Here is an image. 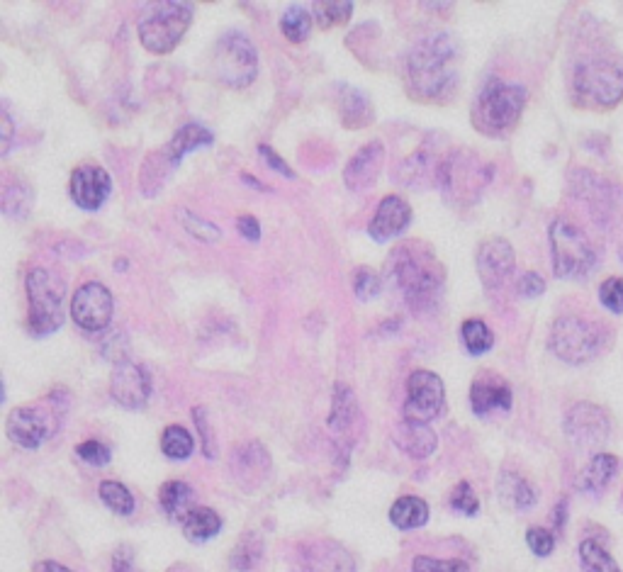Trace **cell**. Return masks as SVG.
<instances>
[{
  "mask_svg": "<svg viewBox=\"0 0 623 572\" xmlns=\"http://www.w3.org/2000/svg\"><path fill=\"white\" fill-rule=\"evenodd\" d=\"M404 88L419 103H446L458 91V42L446 32L422 39L404 61Z\"/></svg>",
  "mask_w": 623,
  "mask_h": 572,
  "instance_id": "1",
  "label": "cell"
},
{
  "mask_svg": "<svg viewBox=\"0 0 623 572\" xmlns=\"http://www.w3.org/2000/svg\"><path fill=\"white\" fill-rule=\"evenodd\" d=\"M385 276L412 312H431L439 305L446 273L434 249L424 241H402L395 246L387 259Z\"/></svg>",
  "mask_w": 623,
  "mask_h": 572,
  "instance_id": "2",
  "label": "cell"
},
{
  "mask_svg": "<svg viewBox=\"0 0 623 572\" xmlns=\"http://www.w3.org/2000/svg\"><path fill=\"white\" fill-rule=\"evenodd\" d=\"M526 100H529V93L524 86L492 78L477 93L470 120H473L475 130L485 137H507L519 125Z\"/></svg>",
  "mask_w": 623,
  "mask_h": 572,
  "instance_id": "3",
  "label": "cell"
},
{
  "mask_svg": "<svg viewBox=\"0 0 623 572\" xmlns=\"http://www.w3.org/2000/svg\"><path fill=\"white\" fill-rule=\"evenodd\" d=\"M570 91L577 108H616L623 100V64L606 56L580 61L572 74Z\"/></svg>",
  "mask_w": 623,
  "mask_h": 572,
  "instance_id": "4",
  "label": "cell"
},
{
  "mask_svg": "<svg viewBox=\"0 0 623 572\" xmlns=\"http://www.w3.org/2000/svg\"><path fill=\"white\" fill-rule=\"evenodd\" d=\"M550 259H553V273L563 280L587 278L597 268V251L592 241L577 224L565 217H558L550 224Z\"/></svg>",
  "mask_w": 623,
  "mask_h": 572,
  "instance_id": "5",
  "label": "cell"
},
{
  "mask_svg": "<svg viewBox=\"0 0 623 572\" xmlns=\"http://www.w3.org/2000/svg\"><path fill=\"white\" fill-rule=\"evenodd\" d=\"M195 18V5L181 0H164L151 5L139 22V42L151 54H168L181 44L190 22Z\"/></svg>",
  "mask_w": 623,
  "mask_h": 572,
  "instance_id": "6",
  "label": "cell"
},
{
  "mask_svg": "<svg viewBox=\"0 0 623 572\" xmlns=\"http://www.w3.org/2000/svg\"><path fill=\"white\" fill-rule=\"evenodd\" d=\"M27 327L32 336L54 334L64 324V283L47 268H32L25 280Z\"/></svg>",
  "mask_w": 623,
  "mask_h": 572,
  "instance_id": "7",
  "label": "cell"
},
{
  "mask_svg": "<svg viewBox=\"0 0 623 572\" xmlns=\"http://www.w3.org/2000/svg\"><path fill=\"white\" fill-rule=\"evenodd\" d=\"M606 336L609 334L602 324L582 317H560L550 329V351L570 366H582V363L599 356L606 344Z\"/></svg>",
  "mask_w": 623,
  "mask_h": 572,
  "instance_id": "8",
  "label": "cell"
},
{
  "mask_svg": "<svg viewBox=\"0 0 623 572\" xmlns=\"http://www.w3.org/2000/svg\"><path fill=\"white\" fill-rule=\"evenodd\" d=\"M212 71L227 88H246L258 76V52L249 37L239 30H229L217 39L212 52Z\"/></svg>",
  "mask_w": 623,
  "mask_h": 572,
  "instance_id": "9",
  "label": "cell"
},
{
  "mask_svg": "<svg viewBox=\"0 0 623 572\" xmlns=\"http://www.w3.org/2000/svg\"><path fill=\"white\" fill-rule=\"evenodd\" d=\"M443 383L431 370H414L407 378V400H404V422L429 424L443 409Z\"/></svg>",
  "mask_w": 623,
  "mask_h": 572,
  "instance_id": "10",
  "label": "cell"
},
{
  "mask_svg": "<svg viewBox=\"0 0 623 572\" xmlns=\"http://www.w3.org/2000/svg\"><path fill=\"white\" fill-rule=\"evenodd\" d=\"M112 312H115V300L112 293L103 283L93 280V283L81 285L71 300V317L83 332H103L112 322Z\"/></svg>",
  "mask_w": 623,
  "mask_h": 572,
  "instance_id": "11",
  "label": "cell"
},
{
  "mask_svg": "<svg viewBox=\"0 0 623 572\" xmlns=\"http://www.w3.org/2000/svg\"><path fill=\"white\" fill-rule=\"evenodd\" d=\"M609 431V417L602 407L592 405V402H577L565 414V434H568L572 446L582 448V451H594V448L604 446Z\"/></svg>",
  "mask_w": 623,
  "mask_h": 572,
  "instance_id": "12",
  "label": "cell"
},
{
  "mask_svg": "<svg viewBox=\"0 0 623 572\" xmlns=\"http://www.w3.org/2000/svg\"><path fill=\"white\" fill-rule=\"evenodd\" d=\"M329 426L336 434V448L341 451V456L349 458V453L356 446L358 436H361L363 419L361 409H358L356 395L346 385H336L334 388V402H331V414H329Z\"/></svg>",
  "mask_w": 623,
  "mask_h": 572,
  "instance_id": "13",
  "label": "cell"
},
{
  "mask_svg": "<svg viewBox=\"0 0 623 572\" xmlns=\"http://www.w3.org/2000/svg\"><path fill=\"white\" fill-rule=\"evenodd\" d=\"M514 268L516 254L507 239L492 237L482 241L480 249H477V276H480L485 290L495 293V290L504 288V283L512 278Z\"/></svg>",
  "mask_w": 623,
  "mask_h": 572,
  "instance_id": "14",
  "label": "cell"
},
{
  "mask_svg": "<svg viewBox=\"0 0 623 572\" xmlns=\"http://www.w3.org/2000/svg\"><path fill=\"white\" fill-rule=\"evenodd\" d=\"M110 395L125 409H142L151 397V378L139 363L117 361L110 378Z\"/></svg>",
  "mask_w": 623,
  "mask_h": 572,
  "instance_id": "15",
  "label": "cell"
},
{
  "mask_svg": "<svg viewBox=\"0 0 623 572\" xmlns=\"http://www.w3.org/2000/svg\"><path fill=\"white\" fill-rule=\"evenodd\" d=\"M112 190V178L103 166L95 164H83L71 173L69 193L71 200L81 207V210H100L105 205V200L110 198Z\"/></svg>",
  "mask_w": 623,
  "mask_h": 572,
  "instance_id": "16",
  "label": "cell"
},
{
  "mask_svg": "<svg viewBox=\"0 0 623 572\" xmlns=\"http://www.w3.org/2000/svg\"><path fill=\"white\" fill-rule=\"evenodd\" d=\"M5 434L10 436V441L20 448H35L42 446L44 441L52 434V424H49L47 414H42L35 407H18L8 414V422H5Z\"/></svg>",
  "mask_w": 623,
  "mask_h": 572,
  "instance_id": "17",
  "label": "cell"
},
{
  "mask_svg": "<svg viewBox=\"0 0 623 572\" xmlns=\"http://www.w3.org/2000/svg\"><path fill=\"white\" fill-rule=\"evenodd\" d=\"M385 164V147L383 142H370L366 147H361L356 154L351 156L349 164L344 168V183L346 188L353 190V193H361V190L373 188L375 181H378L380 171H383Z\"/></svg>",
  "mask_w": 623,
  "mask_h": 572,
  "instance_id": "18",
  "label": "cell"
},
{
  "mask_svg": "<svg viewBox=\"0 0 623 572\" xmlns=\"http://www.w3.org/2000/svg\"><path fill=\"white\" fill-rule=\"evenodd\" d=\"M470 407L477 417H490L495 412L512 409V388L495 373H480L470 388Z\"/></svg>",
  "mask_w": 623,
  "mask_h": 572,
  "instance_id": "19",
  "label": "cell"
},
{
  "mask_svg": "<svg viewBox=\"0 0 623 572\" xmlns=\"http://www.w3.org/2000/svg\"><path fill=\"white\" fill-rule=\"evenodd\" d=\"M409 222H412V207L404 203L400 195H387L380 200L378 210L368 224V234L378 244H385V241L400 237Z\"/></svg>",
  "mask_w": 623,
  "mask_h": 572,
  "instance_id": "20",
  "label": "cell"
},
{
  "mask_svg": "<svg viewBox=\"0 0 623 572\" xmlns=\"http://www.w3.org/2000/svg\"><path fill=\"white\" fill-rule=\"evenodd\" d=\"M302 572H356L353 558L334 541H312L300 553Z\"/></svg>",
  "mask_w": 623,
  "mask_h": 572,
  "instance_id": "21",
  "label": "cell"
},
{
  "mask_svg": "<svg viewBox=\"0 0 623 572\" xmlns=\"http://www.w3.org/2000/svg\"><path fill=\"white\" fill-rule=\"evenodd\" d=\"M443 161L446 159L436 156V151L419 149L409 159L402 161L395 176L407 188H419V185H434V188H439Z\"/></svg>",
  "mask_w": 623,
  "mask_h": 572,
  "instance_id": "22",
  "label": "cell"
},
{
  "mask_svg": "<svg viewBox=\"0 0 623 572\" xmlns=\"http://www.w3.org/2000/svg\"><path fill=\"white\" fill-rule=\"evenodd\" d=\"M181 166L173 154L168 151V147L164 144L161 149L151 151V154L144 159L142 168H139V190H142L144 198H156V195L164 190V185L171 173Z\"/></svg>",
  "mask_w": 623,
  "mask_h": 572,
  "instance_id": "23",
  "label": "cell"
},
{
  "mask_svg": "<svg viewBox=\"0 0 623 572\" xmlns=\"http://www.w3.org/2000/svg\"><path fill=\"white\" fill-rule=\"evenodd\" d=\"M232 470L237 480L246 487V478L251 480V487L263 482L271 473V458H268L266 448L261 443H246L241 446L232 458Z\"/></svg>",
  "mask_w": 623,
  "mask_h": 572,
  "instance_id": "24",
  "label": "cell"
},
{
  "mask_svg": "<svg viewBox=\"0 0 623 572\" xmlns=\"http://www.w3.org/2000/svg\"><path fill=\"white\" fill-rule=\"evenodd\" d=\"M392 441L397 443L402 453H407L409 458H429L431 453L436 451L439 446V439H436L434 431L429 429V424H412V422H402L400 426H395V436Z\"/></svg>",
  "mask_w": 623,
  "mask_h": 572,
  "instance_id": "25",
  "label": "cell"
},
{
  "mask_svg": "<svg viewBox=\"0 0 623 572\" xmlns=\"http://www.w3.org/2000/svg\"><path fill=\"white\" fill-rule=\"evenodd\" d=\"M339 112L346 130H361L373 120V103L361 88L339 83Z\"/></svg>",
  "mask_w": 623,
  "mask_h": 572,
  "instance_id": "26",
  "label": "cell"
},
{
  "mask_svg": "<svg viewBox=\"0 0 623 572\" xmlns=\"http://www.w3.org/2000/svg\"><path fill=\"white\" fill-rule=\"evenodd\" d=\"M619 470V461L611 453H597L589 458V463L582 468L580 478H577V490L587 492V495H599L606 490L611 478Z\"/></svg>",
  "mask_w": 623,
  "mask_h": 572,
  "instance_id": "27",
  "label": "cell"
},
{
  "mask_svg": "<svg viewBox=\"0 0 623 572\" xmlns=\"http://www.w3.org/2000/svg\"><path fill=\"white\" fill-rule=\"evenodd\" d=\"M212 142H215V134L207 130L205 125H200V122H188V125H183L181 130L168 139L166 147L173 154V159L181 164L190 151L210 147Z\"/></svg>",
  "mask_w": 623,
  "mask_h": 572,
  "instance_id": "28",
  "label": "cell"
},
{
  "mask_svg": "<svg viewBox=\"0 0 623 572\" xmlns=\"http://www.w3.org/2000/svg\"><path fill=\"white\" fill-rule=\"evenodd\" d=\"M161 509L171 519H185L193 512V487L185 485L183 480H168L159 490Z\"/></svg>",
  "mask_w": 623,
  "mask_h": 572,
  "instance_id": "29",
  "label": "cell"
},
{
  "mask_svg": "<svg viewBox=\"0 0 623 572\" xmlns=\"http://www.w3.org/2000/svg\"><path fill=\"white\" fill-rule=\"evenodd\" d=\"M220 531H222L220 514L210 507H195L193 512L183 519V534L193 543L210 541V538H215Z\"/></svg>",
  "mask_w": 623,
  "mask_h": 572,
  "instance_id": "30",
  "label": "cell"
},
{
  "mask_svg": "<svg viewBox=\"0 0 623 572\" xmlns=\"http://www.w3.org/2000/svg\"><path fill=\"white\" fill-rule=\"evenodd\" d=\"M429 502L422 497H400L390 509V521L397 526V529L409 531V529H419L429 521Z\"/></svg>",
  "mask_w": 623,
  "mask_h": 572,
  "instance_id": "31",
  "label": "cell"
},
{
  "mask_svg": "<svg viewBox=\"0 0 623 572\" xmlns=\"http://www.w3.org/2000/svg\"><path fill=\"white\" fill-rule=\"evenodd\" d=\"M0 203H3V215L8 220L22 222L30 215L35 193H32V188L25 181H8L3 185V200Z\"/></svg>",
  "mask_w": 623,
  "mask_h": 572,
  "instance_id": "32",
  "label": "cell"
},
{
  "mask_svg": "<svg viewBox=\"0 0 623 572\" xmlns=\"http://www.w3.org/2000/svg\"><path fill=\"white\" fill-rule=\"evenodd\" d=\"M499 495L507 504H512L514 509H531L538 502V492L533 490L531 482L514 473H504L499 478Z\"/></svg>",
  "mask_w": 623,
  "mask_h": 572,
  "instance_id": "33",
  "label": "cell"
},
{
  "mask_svg": "<svg viewBox=\"0 0 623 572\" xmlns=\"http://www.w3.org/2000/svg\"><path fill=\"white\" fill-rule=\"evenodd\" d=\"M312 25H314V15L302 5H288V10L280 18V30L288 42L302 44L307 42V37L312 35Z\"/></svg>",
  "mask_w": 623,
  "mask_h": 572,
  "instance_id": "34",
  "label": "cell"
},
{
  "mask_svg": "<svg viewBox=\"0 0 623 572\" xmlns=\"http://www.w3.org/2000/svg\"><path fill=\"white\" fill-rule=\"evenodd\" d=\"M580 568L582 572H621L619 563L594 538H585L580 543Z\"/></svg>",
  "mask_w": 623,
  "mask_h": 572,
  "instance_id": "35",
  "label": "cell"
},
{
  "mask_svg": "<svg viewBox=\"0 0 623 572\" xmlns=\"http://www.w3.org/2000/svg\"><path fill=\"white\" fill-rule=\"evenodd\" d=\"M460 339H463V346L473 356H482L495 344V334L482 319H465L463 327H460Z\"/></svg>",
  "mask_w": 623,
  "mask_h": 572,
  "instance_id": "36",
  "label": "cell"
},
{
  "mask_svg": "<svg viewBox=\"0 0 623 572\" xmlns=\"http://www.w3.org/2000/svg\"><path fill=\"white\" fill-rule=\"evenodd\" d=\"M193 448H195L193 436H190V431L183 429V426L178 424L166 426L164 434H161V451H164V456L171 458V461H185V458H190Z\"/></svg>",
  "mask_w": 623,
  "mask_h": 572,
  "instance_id": "37",
  "label": "cell"
},
{
  "mask_svg": "<svg viewBox=\"0 0 623 572\" xmlns=\"http://www.w3.org/2000/svg\"><path fill=\"white\" fill-rule=\"evenodd\" d=\"M314 20L319 22V27L329 30V27L346 25L353 15V3L349 0H322V3L312 5Z\"/></svg>",
  "mask_w": 623,
  "mask_h": 572,
  "instance_id": "38",
  "label": "cell"
},
{
  "mask_svg": "<svg viewBox=\"0 0 623 572\" xmlns=\"http://www.w3.org/2000/svg\"><path fill=\"white\" fill-rule=\"evenodd\" d=\"M261 558H263L261 536L254 534V531H246L232 553V568L246 572V570L256 568V565L261 563Z\"/></svg>",
  "mask_w": 623,
  "mask_h": 572,
  "instance_id": "39",
  "label": "cell"
},
{
  "mask_svg": "<svg viewBox=\"0 0 623 572\" xmlns=\"http://www.w3.org/2000/svg\"><path fill=\"white\" fill-rule=\"evenodd\" d=\"M100 497H103V502L108 504L112 512L120 514V517H129V514L134 512V507H137L132 492H129L127 487L117 480L100 482Z\"/></svg>",
  "mask_w": 623,
  "mask_h": 572,
  "instance_id": "40",
  "label": "cell"
},
{
  "mask_svg": "<svg viewBox=\"0 0 623 572\" xmlns=\"http://www.w3.org/2000/svg\"><path fill=\"white\" fill-rule=\"evenodd\" d=\"M380 290H383V280H380L378 273L370 271L366 266L356 268V273H353V293H356L358 300H375Z\"/></svg>",
  "mask_w": 623,
  "mask_h": 572,
  "instance_id": "41",
  "label": "cell"
},
{
  "mask_svg": "<svg viewBox=\"0 0 623 572\" xmlns=\"http://www.w3.org/2000/svg\"><path fill=\"white\" fill-rule=\"evenodd\" d=\"M181 224L188 229V234H193L195 239L205 241V244H215V241L222 239L220 227H215L212 222L202 220V217L193 215V212H188V210H181Z\"/></svg>",
  "mask_w": 623,
  "mask_h": 572,
  "instance_id": "42",
  "label": "cell"
},
{
  "mask_svg": "<svg viewBox=\"0 0 623 572\" xmlns=\"http://www.w3.org/2000/svg\"><path fill=\"white\" fill-rule=\"evenodd\" d=\"M448 504H451V509H456V512L465 514V517H475V514L480 512V499H477L473 487H470L468 482H458V485L453 487Z\"/></svg>",
  "mask_w": 623,
  "mask_h": 572,
  "instance_id": "43",
  "label": "cell"
},
{
  "mask_svg": "<svg viewBox=\"0 0 623 572\" xmlns=\"http://www.w3.org/2000/svg\"><path fill=\"white\" fill-rule=\"evenodd\" d=\"M412 572H470V568L465 560H458V558L436 560V558H426V555H419V558H414Z\"/></svg>",
  "mask_w": 623,
  "mask_h": 572,
  "instance_id": "44",
  "label": "cell"
},
{
  "mask_svg": "<svg viewBox=\"0 0 623 572\" xmlns=\"http://www.w3.org/2000/svg\"><path fill=\"white\" fill-rule=\"evenodd\" d=\"M599 300L609 312L623 314V278H606L599 285Z\"/></svg>",
  "mask_w": 623,
  "mask_h": 572,
  "instance_id": "45",
  "label": "cell"
},
{
  "mask_svg": "<svg viewBox=\"0 0 623 572\" xmlns=\"http://www.w3.org/2000/svg\"><path fill=\"white\" fill-rule=\"evenodd\" d=\"M193 422H195V429H198V434H200L202 453H205V458H215L217 456V443H215V434H212V429H210V422H207V409L205 407L193 409Z\"/></svg>",
  "mask_w": 623,
  "mask_h": 572,
  "instance_id": "46",
  "label": "cell"
},
{
  "mask_svg": "<svg viewBox=\"0 0 623 572\" xmlns=\"http://www.w3.org/2000/svg\"><path fill=\"white\" fill-rule=\"evenodd\" d=\"M526 543H529V548L538 555V558H546V555L553 553L555 536H553V531L541 529V526H533V529L526 531Z\"/></svg>",
  "mask_w": 623,
  "mask_h": 572,
  "instance_id": "47",
  "label": "cell"
},
{
  "mask_svg": "<svg viewBox=\"0 0 623 572\" xmlns=\"http://www.w3.org/2000/svg\"><path fill=\"white\" fill-rule=\"evenodd\" d=\"M76 453H78V458H81V461H86L91 465L110 463L108 446H105V443H100V441H83L81 446L76 448Z\"/></svg>",
  "mask_w": 623,
  "mask_h": 572,
  "instance_id": "48",
  "label": "cell"
},
{
  "mask_svg": "<svg viewBox=\"0 0 623 572\" xmlns=\"http://www.w3.org/2000/svg\"><path fill=\"white\" fill-rule=\"evenodd\" d=\"M516 290H519L521 297H541L543 293H546V280L538 276V273L529 271L519 278Z\"/></svg>",
  "mask_w": 623,
  "mask_h": 572,
  "instance_id": "49",
  "label": "cell"
},
{
  "mask_svg": "<svg viewBox=\"0 0 623 572\" xmlns=\"http://www.w3.org/2000/svg\"><path fill=\"white\" fill-rule=\"evenodd\" d=\"M0 130H3V139H0V154L8 156L10 147H13V132H15V125H13V117H10V108H8V100H3V110H0Z\"/></svg>",
  "mask_w": 623,
  "mask_h": 572,
  "instance_id": "50",
  "label": "cell"
},
{
  "mask_svg": "<svg viewBox=\"0 0 623 572\" xmlns=\"http://www.w3.org/2000/svg\"><path fill=\"white\" fill-rule=\"evenodd\" d=\"M258 154H261L263 159H266L268 168H273V171H278L280 176H285V178H295V171H293V168H290L288 164H285V161L280 159V156L275 154V151H273L271 147H266V144H261V147H258Z\"/></svg>",
  "mask_w": 623,
  "mask_h": 572,
  "instance_id": "51",
  "label": "cell"
},
{
  "mask_svg": "<svg viewBox=\"0 0 623 572\" xmlns=\"http://www.w3.org/2000/svg\"><path fill=\"white\" fill-rule=\"evenodd\" d=\"M237 229H239V234L246 241H258V239H261V224H258L256 217H251V215L239 217Z\"/></svg>",
  "mask_w": 623,
  "mask_h": 572,
  "instance_id": "52",
  "label": "cell"
},
{
  "mask_svg": "<svg viewBox=\"0 0 623 572\" xmlns=\"http://www.w3.org/2000/svg\"><path fill=\"white\" fill-rule=\"evenodd\" d=\"M112 570H115V572H134V568H132V551H129V546L117 548L115 555H112Z\"/></svg>",
  "mask_w": 623,
  "mask_h": 572,
  "instance_id": "53",
  "label": "cell"
},
{
  "mask_svg": "<svg viewBox=\"0 0 623 572\" xmlns=\"http://www.w3.org/2000/svg\"><path fill=\"white\" fill-rule=\"evenodd\" d=\"M565 512H568V499H560V504H558V509H555L553 512V521H555V529H563V524H565Z\"/></svg>",
  "mask_w": 623,
  "mask_h": 572,
  "instance_id": "54",
  "label": "cell"
},
{
  "mask_svg": "<svg viewBox=\"0 0 623 572\" xmlns=\"http://www.w3.org/2000/svg\"><path fill=\"white\" fill-rule=\"evenodd\" d=\"M35 572H71V570L64 568V565L54 563V560H42V563L35 565Z\"/></svg>",
  "mask_w": 623,
  "mask_h": 572,
  "instance_id": "55",
  "label": "cell"
},
{
  "mask_svg": "<svg viewBox=\"0 0 623 572\" xmlns=\"http://www.w3.org/2000/svg\"><path fill=\"white\" fill-rule=\"evenodd\" d=\"M621 259H623V246H621Z\"/></svg>",
  "mask_w": 623,
  "mask_h": 572,
  "instance_id": "56",
  "label": "cell"
}]
</instances>
